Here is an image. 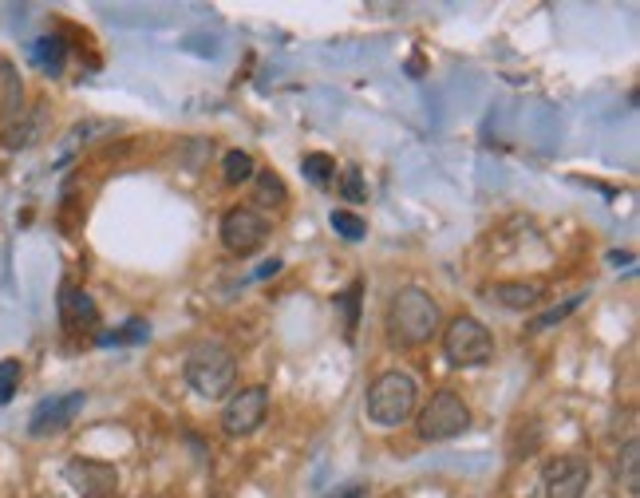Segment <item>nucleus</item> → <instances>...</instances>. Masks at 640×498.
I'll use <instances>...</instances> for the list:
<instances>
[{"mask_svg": "<svg viewBox=\"0 0 640 498\" xmlns=\"http://www.w3.org/2000/svg\"><path fill=\"white\" fill-rule=\"evenodd\" d=\"M182 376L198 396L222 400L238 384V356L218 340H198L182 360Z\"/></svg>", "mask_w": 640, "mask_h": 498, "instance_id": "1", "label": "nucleus"}, {"mask_svg": "<svg viewBox=\"0 0 640 498\" xmlns=\"http://www.w3.org/2000/svg\"><path fill=\"white\" fill-rule=\"evenodd\" d=\"M439 325H443V309H439V301H435L427 289H419V285L400 289V293L392 297V305H388V332H392L396 344H407V348L427 344V340L439 332Z\"/></svg>", "mask_w": 640, "mask_h": 498, "instance_id": "2", "label": "nucleus"}, {"mask_svg": "<svg viewBox=\"0 0 640 498\" xmlns=\"http://www.w3.org/2000/svg\"><path fill=\"white\" fill-rule=\"evenodd\" d=\"M419 408V384L407 372H384L368 384L364 412L376 427H400Z\"/></svg>", "mask_w": 640, "mask_h": 498, "instance_id": "3", "label": "nucleus"}, {"mask_svg": "<svg viewBox=\"0 0 640 498\" xmlns=\"http://www.w3.org/2000/svg\"><path fill=\"white\" fill-rule=\"evenodd\" d=\"M443 356L451 368H482L494 356V336L479 317H455L443 332Z\"/></svg>", "mask_w": 640, "mask_h": 498, "instance_id": "4", "label": "nucleus"}, {"mask_svg": "<svg viewBox=\"0 0 640 498\" xmlns=\"http://www.w3.org/2000/svg\"><path fill=\"white\" fill-rule=\"evenodd\" d=\"M467 427H471V408H467V400H463L459 392H451V388L435 392V396L427 400V408L419 412V439H427V443L455 439V435H463Z\"/></svg>", "mask_w": 640, "mask_h": 498, "instance_id": "5", "label": "nucleus"}, {"mask_svg": "<svg viewBox=\"0 0 640 498\" xmlns=\"http://www.w3.org/2000/svg\"><path fill=\"white\" fill-rule=\"evenodd\" d=\"M269 415V388L265 384H249L241 392H230L226 408H222V427L226 435H253Z\"/></svg>", "mask_w": 640, "mask_h": 498, "instance_id": "6", "label": "nucleus"}, {"mask_svg": "<svg viewBox=\"0 0 640 498\" xmlns=\"http://www.w3.org/2000/svg\"><path fill=\"white\" fill-rule=\"evenodd\" d=\"M269 238V218L253 206H234L226 218H222V246L230 253H253V249L265 246Z\"/></svg>", "mask_w": 640, "mask_h": 498, "instance_id": "7", "label": "nucleus"}, {"mask_svg": "<svg viewBox=\"0 0 640 498\" xmlns=\"http://www.w3.org/2000/svg\"><path fill=\"white\" fill-rule=\"evenodd\" d=\"M64 479L76 487L80 498H115L119 495V471L103 459H68Z\"/></svg>", "mask_w": 640, "mask_h": 498, "instance_id": "8", "label": "nucleus"}, {"mask_svg": "<svg viewBox=\"0 0 640 498\" xmlns=\"http://www.w3.org/2000/svg\"><path fill=\"white\" fill-rule=\"evenodd\" d=\"M87 408V396L83 392H64V396H48L36 404V412L28 419V431L32 435H60L76 423V415Z\"/></svg>", "mask_w": 640, "mask_h": 498, "instance_id": "9", "label": "nucleus"}, {"mask_svg": "<svg viewBox=\"0 0 640 498\" xmlns=\"http://www.w3.org/2000/svg\"><path fill=\"white\" fill-rule=\"evenodd\" d=\"M589 475H593L589 459H581V455H565V459L546 463V471H542L546 498H581L589 487Z\"/></svg>", "mask_w": 640, "mask_h": 498, "instance_id": "10", "label": "nucleus"}, {"mask_svg": "<svg viewBox=\"0 0 640 498\" xmlns=\"http://www.w3.org/2000/svg\"><path fill=\"white\" fill-rule=\"evenodd\" d=\"M60 321L68 325V329H91L95 321H99V309H95V301L76 289V285H64L60 289Z\"/></svg>", "mask_w": 640, "mask_h": 498, "instance_id": "11", "label": "nucleus"}, {"mask_svg": "<svg viewBox=\"0 0 640 498\" xmlns=\"http://www.w3.org/2000/svg\"><path fill=\"white\" fill-rule=\"evenodd\" d=\"M40 131H44V115H40V107H36V111H20V115H12V119L4 123L0 143H4L8 151H24V147H32V143L40 139Z\"/></svg>", "mask_w": 640, "mask_h": 498, "instance_id": "12", "label": "nucleus"}, {"mask_svg": "<svg viewBox=\"0 0 640 498\" xmlns=\"http://www.w3.org/2000/svg\"><path fill=\"white\" fill-rule=\"evenodd\" d=\"M24 111V80H20V68L0 56V119H12Z\"/></svg>", "mask_w": 640, "mask_h": 498, "instance_id": "13", "label": "nucleus"}, {"mask_svg": "<svg viewBox=\"0 0 640 498\" xmlns=\"http://www.w3.org/2000/svg\"><path fill=\"white\" fill-rule=\"evenodd\" d=\"M32 60H36V68H40V72H48V76L56 80V76H64L68 44H64L60 36H40V40L32 44Z\"/></svg>", "mask_w": 640, "mask_h": 498, "instance_id": "14", "label": "nucleus"}, {"mask_svg": "<svg viewBox=\"0 0 640 498\" xmlns=\"http://www.w3.org/2000/svg\"><path fill=\"white\" fill-rule=\"evenodd\" d=\"M490 297H494L498 305H506V309H534V305L542 301V289H538V285H526V281H498V285L490 289Z\"/></svg>", "mask_w": 640, "mask_h": 498, "instance_id": "15", "label": "nucleus"}, {"mask_svg": "<svg viewBox=\"0 0 640 498\" xmlns=\"http://www.w3.org/2000/svg\"><path fill=\"white\" fill-rule=\"evenodd\" d=\"M617 479H621V487H625L629 495H640V443L637 439H629V443L621 447V455H617Z\"/></svg>", "mask_w": 640, "mask_h": 498, "instance_id": "16", "label": "nucleus"}, {"mask_svg": "<svg viewBox=\"0 0 640 498\" xmlns=\"http://www.w3.org/2000/svg\"><path fill=\"white\" fill-rule=\"evenodd\" d=\"M301 174H305L313 186H332V182H336V159L313 151V155L301 159Z\"/></svg>", "mask_w": 640, "mask_h": 498, "instance_id": "17", "label": "nucleus"}, {"mask_svg": "<svg viewBox=\"0 0 640 498\" xmlns=\"http://www.w3.org/2000/svg\"><path fill=\"white\" fill-rule=\"evenodd\" d=\"M253 182H257V202H261V206H269V202L281 206V202L289 198V190H285V182H281L277 170H257Z\"/></svg>", "mask_w": 640, "mask_h": 498, "instance_id": "18", "label": "nucleus"}, {"mask_svg": "<svg viewBox=\"0 0 640 498\" xmlns=\"http://www.w3.org/2000/svg\"><path fill=\"white\" fill-rule=\"evenodd\" d=\"M253 174H257V166H253V159H249L245 151H230V155L222 159V178H226L230 186H245V182H253Z\"/></svg>", "mask_w": 640, "mask_h": 498, "instance_id": "19", "label": "nucleus"}, {"mask_svg": "<svg viewBox=\"0 0 640 498\" xmlns=\"http://www.w3.org/2000/svg\"><path fill=\"white\" fill-rule=\"evenodd\" d=\"M360 293H364V281H352V285H348V289H344V293L336 297V305H340V309H344V317H348V321H344V336H348V340L356 336V317H360Z\"/></svg>", "mask_w": 640, "mask_h": 498, "instance_id": "20", "label": "nucleus"}, {"mask_svg": "<svg viewBox=\"0 0 640 498\" xmlns=\"http://www.w3.org/2000/svg\"><path fill=\"white\" fill-rule=\"evenodd\" d=\"M332 230H336L344 242H360V238L368 234V222H364L360 214H352V210H336V214H332Z\"/></svg>", "mask_w": 640, "mask_h": 498, "instance_id": "21", "label": "nucleus"}, {"mask_svg": "<svg viewBox=\"0 0 640 498\" xmlns=\"http://www.w3.org/2000/svg\"><path fill=\"white\" fill-rule=\"evenodd\" d=\"M20 376H24V368H20V360H0V408L16 396V388H20Z\"/></svg>", "mask_w": 640, "mask_h": 498, "instance_id": "22", "label": "nucleus"}, {"mask_svg": "<svg viewBox=\"0 0 640 498\" xmlns=\"http://www.w3.org/2000/svg\"><path fill=\"white\" fill-rule=\"evenodd\" d=\"M581 301H585V297H569L565 305H558V309H550V313H542V317H538V321L530 325V332H542V329H550V325H558L561 317H569V313H573V309H577Z\"/></svg>", "mask_w": 640, "mask_h": 498, "instance_id": "23", "label": "nucleus"}, {"mask_svg": "<svg viewBox=\"0 0 640 498\" xmlns=\"http://www.w3.org/2000/svg\"><path fill=\"white\" fill-rule=\"evenodd\" d=\"M147 336H151V325H147V321H127L123 332L103 336V344H111V340H115V344H131V340H147Z\"/></svg>", "mask_w": 640, "mask_h": 498, "instance_id": "24", "label": "nucleus"}, {"mask_svg": "<svg viewBox=\"0 0 640 498\" xmlns=\"http://www.w3.org/2000/svg\"><path fill=\"white\" fill-rule=\"evenodd\" d=\"M340 190H344V198H348V202H364V198H368L360 170H348V174H344V182H340Z\"/></svg>", "mask_w": 640, "mask_h": 498, "instance_id": "25", "label": "nucleus"}, {"mask_svg": "<svg viewBox=\"0 0 640 498\" xmlns=\"http://www.w3.org/2000/svg\"><path fill=\"white\" fill-rule=\"evenodd\" d=\"M277 269H281V261H277V257H273V261H265V265H261V269H257V273H253V277H257V281H265V277H273V273H277Z\"/></svg>", "mask_w": 640, "mask_h": 498, "instance_id": "26", "label": "nucleus"}, {"mask_svg": "<svg viewBox=\"0 0 640 498\" xmlns=\"http://www.w3.org/2000/svg\"><path fill=\"white\" fill-rule=\"evenodd\" d=\"M364 495V487H344V495H336V498H360Z\"/></svg>", "mask_w": 640, "mask_h": 498, "instance_id": "27", "label": "nucleus"}]
</instances>
